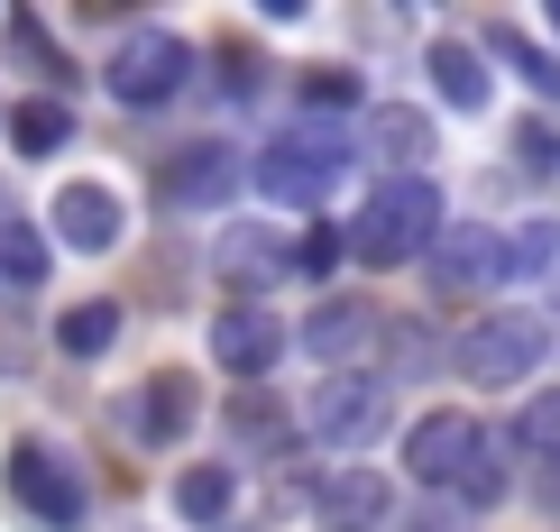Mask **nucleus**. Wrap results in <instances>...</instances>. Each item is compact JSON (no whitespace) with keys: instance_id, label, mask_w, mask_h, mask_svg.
<instances>
[{"instance_id":"f257e3e1","label":"nucleus","mask_w":560,"mask_h":532,"mask_svg":"<svg viewBox=\"0 0 560 532\" xmlns=\"http://www.w3.org/2000/svg\"><path fill=\"white\" fill-rule=\"evenodd\" d=\"M405 469H413V487H432V496H451L459 515H497L505 496H515V441L505 431H487L478 413H423V423L405 431Z\"/></svg>"},{"instance_id":"f03ea898","label":"nucleus","mask_w":560,"mask_h":532,"mask_svg":"<svg viewBox=\"0 0 560 532\" xmlns=\"http://www.w3.org/2000/svg\"><path fill=\"white\" fill-rule=\"evenodd\" d=\"M340 229H349V258L359 267H413V258H432V239L451 229V202H441L432 175H395Z\"/></svg>"},{"instance_id":"7ed1b4c3","label":"nucleus","mask_w":560,"mask_h":532,"mask_svg":"<svg viewBox=\"0 0 560 532\" xmlns=\"http://www.w3.org/2000/svg\"><path fill=\"white\" fill-rule=\"evenodd\" d=\"M359 166V138H340L331 120H313L303 110L294 129H276L258 156H248V184H258L267 202H285V212H322V202L340 193V175Z\"/></svg>"},{"instance_id":"20e7f679","label":"nucleus","mask_w":560,"mask_h":532,"mask_svg":"<svg viewBox=\"0 0 560 532\" xmlns=\"http://www.w3.org/2000/svg\"><path fill=\"white\" fill-rule=\"evenodd\" d=\"M542 358H551V321L524 312V304L478 312L469 331L451 340V377H469V386H524Z\"/></svg>"},{"instance_id":"39448f33","label":"nucleus","mask_w":560,"mask_h":532,"mask_svg":"<svg viewBox=\"0 0 560 532\" xmlns=\"http://www.w3.org/2000/svg\"><path fill=\"white\" fill-rule=\"evenodd\" d=\"M184 83H194V37H175V28H129L102 56V92L120 110H166Z\"/></svg>"},{"instance_id":"423d86ee","label":"nucleus","mask_w":560,"mask_h":532,"mask_svg":"<svg viewBox=\"0 0 560 532\" xmlns=\"http://www.w3.org/2000/svg\"><path fill=\"white\" fill-rule=\"evenodd\" d=\"M386 423H395V377H377V367H340V377H322L313 404H303V431L331 441V450L386 441Z\"/></svg>"},{"instance_id":"0eeeda50","label":"nucleus","mask_w":560,"mask_h":532,"mask_svg":"<svg viewBox=\"0 0 560 532\" xmlns=\"http://www.w3.org/2000/svg\"><path fill=\"white\" fill-rule=\"evenodd\" d=\"M0 477H10V496H19V515H28L37 532H83L92 523V496H83V477L65 469L46 441H10V459H0Z\"/></svg>"},{"instance_id":"6e6552de","label":"nucleus","mask_w":560,"mask_h":532,"mask_svg":"<svg viewBox=\"0 0 560 532\" xmlns=\"http://www.w3.org/2000/svg\"><path fill=\"white\" fill-rule=\"evenodd\" d=\"M156 193H166V212H221V202L248 193V147H230V138H194V147L166 156Z\"/></svg>"},{"instance_id":"1a4fd4ad","label":"nucleus","mask_w":560,"mask_h":532,"mask_svg":"<svg viewBox=\"0 0 560 532\" xmlns=\"http://www.w3.org/2000/svg\"><path fill=\"white\" fill-rule=\"evenodd\" d=\"M285 350H294V331H285L267 304H248V294L212 312V367H230L240 386H267L276 367H285Z\"/></svg>"},{"instance_id":"9d476101","label":"nucleus","mask_w":560,"mask_h":532,"mask_svg":"<svg viewBox=\"0 0 560 532\" xmlns=\"http://www.w3.org/2000/svg\"><path fill=\"white\" fill-rule=\"evenodd\" d=\"M386 340V312L377 304H359V294H322L313 312H303V331H294V350L322 367V377H340V367H359L368 350Z\"/></svg>"},{"instance_id":"9b49d317","label":"nucleus","mask_w":560,"mask_h":532,"mask_svg":"<svg viewBox=\"0 0 560 532\" xmlns=\"http://www.w3.org/2000/svg\"><path fill=\"white\" fill-rule=\"evenodd\" d=\"M423 267H432V294H505V229L451 221Z\"/></svg>"},{"instance_id":"f8f14e48","label":"nucleus","mask_w":560,"mask_h":532,"mask_svg":"<svg viewBox=\"0 0 560 532\" xmlns=\"http://www.w3.org/2000/svg\"><path fill=\"white\" fill-rule=\"evenodd\" d=\"M194 413H202V386H194V367H156L148 386L120 404V431L138 450H175L184 431H194Z\"/></svg>"},{"instance_id":"ddd939ff","label":"nucleus","mask_w":560,"mask_h":532,"mask_svg":"<svg viewBox=\"0 0 560 532\" xmlns=\"http://www.w3.org/2000/svg\"><path fill=\"white\" fill-rule=\"evenodd\" d=\"M46 221H56V248H74V258H110V248L129 239V202L110 193V184H65V193L46 202Z\"/></svg>"},{"instance_id":"4468645a","label":"nucleus","mask_w":560,"mask_h":532,"mask_svg":"<svg viewBox=\"0 0 560 532\" xmlns=\"http://www.w3.org/2000/svg\"><path fill=\"white\" fill-rule=\"evenodd\" d=\"M386 515H395V487L368 469V459L313 477V523H322V532H386Z\"/></svg>"},{"instance_id":"2eb2a0df","label":"nucleus","mask_w":560,"mask_h":532,"mask_svg":"<svg viewBox=\"0 0 560 532\" xmlns=\"http://www.w3.org/2000/svg\"><path fill=\"white\" fill-rule=\"evenodd\" d=\"M432 110H413V102H368V120H359V156H377L386 184L395 175H423L432 166Z\"/></svg>"},{"instance_id":"dca6fc26","label":"nucleus","mask_w":560,"mask_h":532,"mask_svg":"<svg viewBox=\"0 0 560 532\" xmlns=\"http://www.w3.org/2000/svg\"><path fill=\"white\" fill-rule=\"evenodd\" d=\"M423 74H432V92L451 110H487V92H497V74H487V46H469V37H432V56H423Z\"/></svg>"},{"instance_id":"f3484780","label":"nucleus","mask_w":560,"mask_h":532,"mask_svg":"<svg viewBox=\"0 0 560 532\" xmlns=\"http://www.w3.org/2000/svg\"><path fill=\"white\" fill-rule=\"evenodd\" d=\"M230 505H240V469H230V459H194V469H175V523L221 532Z\"/></svg>"},{"instance_id":"a211bd4d","label":"nucleus","mask_w":560,"mask_h":532,"mask_svg":"<svg viewBox=\"0 0 560 532\" xmlns=\"http://www.w3.org/2000/svg\"><path fill=\"white\" fill-rule=\"evenodd\" d=\"M285 267H294V248L276 239V229H258V221L221 239V275H230V285H248V304H258V285H276Z\"/></svg>"},{"instance_id":"6ab92c4d","label":"nucleus","mask_w":560,"mask_h":532,"mask_svg":"<svg viewBox=\"0 0 560 532\" xmlns=\"http://www.w3.org/2000/svg\"><path fill=\"white\" fill-rule=\"evenodd\" d=\"M478 46H487V56H497V64H505V74H515L524 92H542V102H560V56H551V46H533V37L515 28V19H497V28H487Z\"/></svg>"},{"instance_id":"aec40b11","label":"nucleus","mask_w":560,"mask_h":532,"mask_svg":"<svg viewBox=\"0 0 560 532\" xmlns=\"http://www.w3.org/2000/svg\"><path fill=\"white\" fill-rule=\"evenodd\" d=\"M0 129H10L19 156H65V147H74V110H65L56 92H28V102H19Z\"/></svg>"},{"instance_id":"412c9836","label":"nucleus","mask_w":560,"mask_h":532,"mask_svg":"<svg viewBox=\"0 0 560 532\" xmlns=\"http://www.w3.org/2000/svg\"><path fill=\"white\" fill-rule=\"evenodd\" d=\"M46 267H56V248H46V229L28 221H0V304H19V294L46 285Z\"/></svg>"},{"instance_id":"4be33fe9","label":"nucleus","mask_w":560,"mask_h":532,"mask_svg":"<svg viewBox=\"0 0 560 532\" xmlns=\"http://www.w3.org/2000/svg\"><path fill=\"white\" fill-rule=\"evenodd\" d=\"M56 350L65 358H110V350H120V304H65L56 312Z\"/></svg>"},{"instance_id":"5701e85b","label":"nucleus","mask_w":560,"mask_h":532,"mask_svg":"<svg viewBox=\"0 0 560 532\" xmlns=\"http://www.w3.org/2000/svg\"><path fill=\"white\" fill-rule=\"evenodd\" d=\"M505 441H515V450L533 459V469H560V386H533Z\"/></svg>"},{"instance_id":"b1692460","label":"nucleus","mask_w":560,"mask_h":532,"mask_svg":"<svg viewBox=\"0 0 560 532\" xmlns=\"http://www.w3.org/2000/svg\"><path fill=\"white\" fill-rule=\"evenodd\" d=\"M551 267H560V221H515L505 229V285H533Z\"/></svg>"},{"instance_id":"393cba45","label":"nucleus","mask_w":560,"mask_h":532,"mask_svg":"<svg viewBox=\"0 0 560 532\" xmlns=\"http://www.w3.org/2000/svg\"><path fill=\"white\" fill-rule=\"evenodd\" d=\"M230 431H240L248 450H285L294 423H285V404H276L267 386H240V395H230Z\"/></svg>"},{"instance_id":"a878e982","label":"nucleus","mask_w":560,"mask_h":532,"mask_svg":"<svg viewBox=\"0 0 560 532\" xmlns=\"http://www.w3.org/2000/svg\"><path fill=\"white\" fill-rule=\"evenodd\" d=\"M505 147H515V175H533V184H551V175H560V129L542 120V110L505 129Z\"/></svg>"},{"instance_id":"bb28decb","label":"nucleus","mask_w":560,"mask_h":532,"mask_svg":"<svg viewBox=\"0 0 560 532\" xmlns=\"http://www.w3.org/2000/svg\"><path fill=\"white\" fill-rule=\"evenodd\" d=\"M10 56H19V64H37L46 83H74V64L56 56V37L37 28V10H10Z\"/></svg>"},{"instance_id":"cd10ccee","label":"nucleus","mask_w":560,"mask_h":532,"mask_svg":"<svg viewBox=\"0 0 560 532\" xmlns=\"http://www.w3.org/2000/svg\"><path fill=\"white\" fill-rule=\"evenodd\" d=\"M303 110H313V120L359 110V74H349V64H303Z\"/></svg>"},{"instance_id":"c85d7f7f","label":"nucleus","mask_w":560,"mask_h":532,"mask_svg":"<svg viewBox=\"0 0 560 532\" xmlns=\"http://www.w3.org/2000/svg\"><path fill=\"white\" fill-rule=\"evenodd\" d=\"M377 350L395 358V377H432L441 340H432V321H386V340H377Z\"/></svg>"},{"instance_id":"c756f323","label":"nucleus","mask_w":560,"mask_h":532,"mask_svg":"<svg viewBox=\"0 0 560 532\" xmlns=\"http://www.w3.org/2000/svg\"><path fill=\"white\" fill-rule=\"evenodd\" d=\"M340 258H349V229H331V221H313V229L294 239V267H303V275H331Z\"/></svg>"},{"instance_id":"7c9ffc66","label":"nucleus","mask_w":560,"mask_h":532,"mask_svg":"<svg viewBox=\"0 0 560 532\" xmlns=\"http://www.w3.org/2000/svg\"><path fill=\"white\" fill-rule=\"evenodd\" d=\"M395 532H469V515H395Z\"/></svg>"},{"instance_id":"2f4dec72","label":"nucleus","mask_w":560,"mask_h":532,"mask_svg":"<svg viewBox=\"0 0 560 532\" xmlns=\"http://www.w3.org/2000/svg\"><path fill=\"white\" fill-rule=\"evenodd\" d=\"M542 19H551V37H560V0H551V10H542Z\"/></svg>"},{"instance_id":"473e14b6","label":"nucleus","mask_w":560,"mask_h":532,"mask_svg":"<svg viewBox=\"0 0 560 532\" xmlns=\"http://www.w3.org/2000/svg\"><path fill=\"white\" fill-rule=\"evenodd\" d=\"M0 120H10V110H0Z\"/></svg>"}]
</instances>
